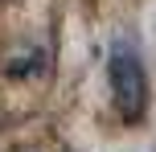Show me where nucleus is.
Listing matches in <instances>:
<instances>
[{
	"instance_id": "obj_1",
	"label": "nucleus",
	"mask_w": 156,
	"mask_h": 152,
	"mask_svg": "<svg viewBox=\"0 0 156 152\" xmlns=\"http://www.w3.org/2000/svg\"><path fill=\"white\" fill-rule=\"evenodd\" d=\"M107 82H111V95H115V107L127 123H140L144 111H148V74H144L140 58H136L132 45L115 41L107 58Z\"/></svg>"
}]
</instances>
